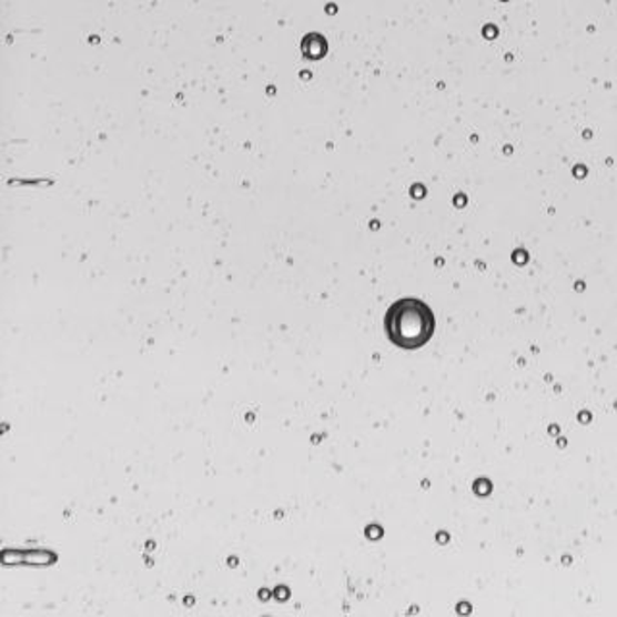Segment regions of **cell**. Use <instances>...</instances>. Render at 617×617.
<instances>
[{
  "label": "cell",
  "mask_w": 617,
  "mask_h": 617,
  "mask_svg": "<svg viewBox=\"0 0 617 617\" xmlns=\"http://www.w3.org/2000/svg\"><path fill=\"white\" fill-rule=\"evenodd\" d=\"M433 308L417 297H404L390 305L384 316V331L390 342L402 350H419L434 334Z\"/></svg>",
  "instance_id": "1"
}]
</instances>
